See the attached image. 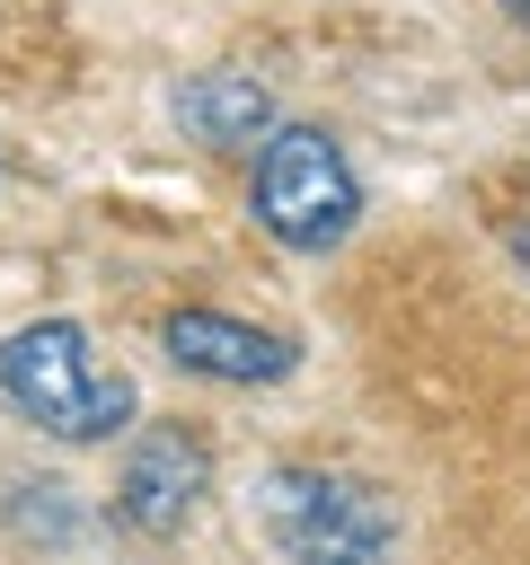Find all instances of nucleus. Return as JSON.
Wrapping results in <instances>:
<instances>
[{
    "label": "nucleus",
    "mask_w": 530,
    "mask_h": 565,
    "mask_svg": "<svg viewBox=\"0 0 530 565\" xmlns=\"http://www.w3.org/2000/svg\"><path fill=\"white\" fill-rule=\"evenodd\" d=\"M0 397L53 433V441H124L141 397L115 362H97L88 327L80 318H26L0 335Z\"/></svg>",
    "instance_id": "obj_1"
},
{
    "label": "nucleus",
    "mask_w": 530,
    "mask_h": 565,
    "mask_svg": "<svg viewBox=\"0 0 530 565\" xmlns=\"http://www.w3.org/2000/svg\"><path fill=\"white\" fill-rule=\"evenodd\" d=\"M177 124L203 141V150H265V132H274V88L256 79V71H194V79H177Z\"/></svg>",
    "instance_id": "obj_6"
},
{
    "label": "nucleus",
    "mask_w": 530,
    "mask_h": 565,
    "mask_svg": "<svg viewBox=\"0 0 530 565\" xmlns=\"http://www.w3.org/2000/svg\"><path fill=\"white\" fill-rule=\"evenodd\" d=\"M247 203H256V230L292 256H327L362 221V185H353L336 132H318V124H274L265 132V150L247 168Z\"/></svg>",
    "instance_id": "obj_2"
},
{
    "label": "nucleus",
    "mask_w": 530,
    "mask_h": 565,
    "mask_svg": "<svg viewBox=\"0 0 530 565\" xmlns=\"http://www.w3.org/2000/svg\"><path fill=\"white\" fill-rule=\"evenodd\" d=\"M159 344H168L177 371L221 380V388H274V380L300 371V344H292V335L247 327V318H221V309H168Z\"/></svg>",
    "instance_id": "obj_5"
},
{
    "label": "nucleus",
    "mask_w": 530,
    "mask_h": 565,
    "mask_svg": "<svg viewBox=\"0 0 530 565\" xmlns=\"http://www.w3.org/2000/svg\"><path fill=\"white\" fill-rule=\"evenodd\" d=\"M504 18H521V26H530V0H504Z\"/></svg>",
    "instance_id": "obj_7"
},
{
    "label": "nucleus",
    "mask_w": 530,
    "mask_h": 565,
    "mask_svg": "<svg viewBox=\"0 0 530 565\" xmlns=\"http://www.w3.org/2000/svg\"><path fill=\"white\" fill-rule=\"evenodd\" d=\"M512 256H521V265H530V230H521V238H512Z\"/></svg>",
    "instance_id": "obj_8"
},
{
    "label": "nucleus",
    "mask_w": 530,
    "mask_h": 565,
    "mask_svg": "<svg viewBox=\"0 0 530 565\" xmlns=\"http://www.w3.org/2000/svg\"><path fill=\"white\" fill-rule=\"evenodd\" d=\"M256 521L283 547V565H389L398 547L389 494L344 468H265Z\"/></svg>",
    "instance_id": "obj_3"
},
{
    "label": "nucleus",
    "mask_w": 530,
    "mask_h": 565,
    "mask_svg": "<svg viewBox=\"0 0 530 565\" xmlns=\"http://www.w3.org/2000/svg\"><path fill=\"white\" fill-rule=\"evenodd\" d=\"M212 494V459L186 424H141L124 433V468H115V521L132 539H177L194 521V503Z\"/></svg>",
    "instance_id": "obj_4"
}]
</instances>
